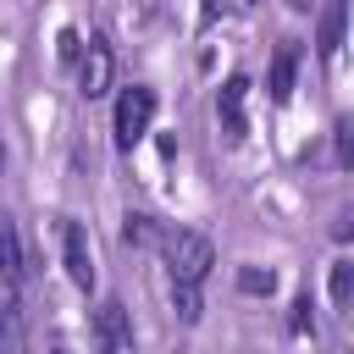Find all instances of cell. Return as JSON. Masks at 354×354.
<instances>
[{"mask_svg": "<svg viewBox=\"0 0 354 354\" xmlns=\"http://www.w3.org/2000/svg\"><path fill=\"white\" fill-rule=\"evenodd\" d=\"M293 332H310V293L293 299Z\"/></svg>", "mask_w": 354, "mask_h": 354, "instance_id": "obj_16", "label": "cell"}, {"mask_svg": "<svg viewBox=\"0 0 354 354\" xmlns=\"http://www.w3.org/2000/svg\"><path fill=\"white\" fill-rule=\"evenodd\" d=\"M111 72H116L111 44L94 33V39H88V50H83V61H77V94H83V100H100V94L111 88Z\"/></svg>", "mask_w": 354, "mask_h": 354, "instance_id": "obj_4", "label": "cell"}, {"mask_svg": "<svg viewBox=\"0 0 354 354\" xmlns=\"http://www.w3.org/2000/svg\"><path fill=\"white\" fill-rule=\"evenodd\" d=\"M332 144H337V166L354 171V116H343V122L332 127Z\"/></svg>", "mask_w": 354, "mask_h": 354, "instance_id": "obj_12", "label": "cell"}, {"mask_svg": "<svg viewBox=\"0 0 354 354\" xmlns=\"http://www.w3.org/2000/svg\"><path fill=\"white\" fill-rule=\"evenodd\" d=\"M94 354H133V326L122 299H105L94 310Z\"/></svg>", "mask_w": 354, "mask_h": 354, "instance_id": "obj_3", "label": "cell"}, {"mask_svg": "<svg viewBox=\"0 0 354 354\" xmlns=\"http://www.w3.org/2000/svg\"><path fill=\"white\" fill-rule=\"evenodd\" d=\"M332 299L337 310H354V260H332Z\"/></svg>", "mask_w": 354, "mask_h": 354, "instance_id": "obj_11", "label": "cell"}, {"mask_svg": "<svg viewBox=\"0 0 354 354\" xmlns=\"http://www.w3.org/2000/svg\"><path fill=\"white\" fill-rule=\"evenodd\" d=\"M243 105H249V83L243 77H227L221 94H216V122H221L227 144H243Z\"/></svg>", "mask_w": 354, "mask_h": 354, "instance_id": "obj_5", "label": "cell"}, {"mask_svg": "<svg viewBox=\"0 0 354 354\" xmlns=\"http://www.w3.org/2000/svg\"><path fill=\"white\" fill-rule=\"evenodd\" d=\"M149 122H155V88H144V83L122 88V100H116V122H111L116 149H138V138L149 133Z\"/></svg>", "mask_w": 354, "mask_h": 354, "instance_id": "obj_2", "label": "cell"}, {"mask_svg": "<svg viewBox=\"0 0 354 354\" xmlns=\"http://www.w3.org/2000/svg\"><path fill=\"white\" fill-rule=\"evenodd\" d=\"M337 50H343V0H332L321 11V28H315V55L321 61H337Z\"/></svg>", "mask_w": 354, "mask_h": 354, "instance_id": "obj_9", "label": "cell"}, {"mask_svg": "<svg viewBox=\"0 0 354 354\" xmlns=\"http://www.w3.org/2000/svg\"><path fill=\"white\" fill-rule=\"evenodd\" d=\"M171 310H177V321H199L205 315V304H199V282H171Z\"/></svg>", "mask_w": 354, "mask_h": 354, "instance_id": "obj_10", "label": "cell"}, {"mask_svg": "<svg viewBox=\"0 0 354 354\" xmlns=\"http://www.w3.org/2000/svg\"><path fill=\"white\" fill-rule=\"evenodd\" d=\"M83 50H88V44L77 39V28H61V44H55V55H61L66 66H77V61H83Z\"/></svg>", "mask_w": 354, "mask_h": 354, "instance_id": "obj_14", "label": "cell"}, {"mask_svg": "<svg viewBox=\"0 0 354 354\" xmlns=\"http://www.w3.org/2000/svg\"><path fill=\"white\" fill-rule=\"evenodd\" d=\"M160 260L171 271V282H205L210 266H216V249L205 232H188V227H166V243H160Z\"/></svg>", "mask_w": 354, "mask_h": 354, "instance_id": "obj_1", "label": "cell"}, {"mask_svg": "<svg viewBox=\"0 0 354 354\" xmlns=\"http://www.w3.org/2000/svg\"><path fill=\"white\" fill-rule=\"evenodd\" d=\"M122 243H127V249H160V243H166V227H160L155 216H144V210H127V216H122Z\"/></svg>", "mask_w": 354, "mask_h": 354, "instance_id": "obj_8", "label": "cell"}, {"mask_svg": "<svg viewBox=\"0 0 354 354\" xmlns=\"http://www.w3.org/2000/svg\"><path fill=\"white\" fill-rule=\"evenodd\" d=\"M293 77H299V44L288 39V44H277V55H271V77H266V88H271L277 105L293 100Z\"/></svg>", "mask_w": 354, "mask_h": 354, "instance_id": "obj_7", "label": "cell"}, {"mask_svg": "<svg viewBox=\"0 0 354 354\" xmlns=\"http://www.w3.org/2000/svg\"><path fill=\"white\" fill-rule=\"evenodd\" d=\"M216 11H221V0H205L199 6V22H216Z\"/></svg>", "mask_w": 354, "mask_h": 354, "instance_id": "obj_17", "label": "cell"}, {"mask_svg": "<svg viewBox=\"0 0 354 354\" xmlns=\"http://www.w3.org/2000/svg\"><path fill=\"white\" fill-rule=\"evenodd\" d=\"M332 238H354V205H343V210H337V221H332Z\"/></svg>", "mask_w": 354, "mask_h": 354, "instance_id": "obj_15", "label": "cell"}, {"mask_svg": "<svg viewBox=\"0 0 354 354\" xmlns=\"http://www.w3.org/2000/svg\"><path fill=\"white\" fill-rule=\"evenodd\" d=\"M238 288H243V293H271V288H277V277H271V271H260V266H243V271H238Z\"/></svg>", "mask_w": 354, "mask_h": 354, "instance_id": "obj_13", "label": "cell"}, {"mask_svg": "<svg viewBox=\"0 0 354 354\" xmlns=\"http://www.w3.org/2000/svg\"><path fill=\"white\" fill-rule=\"evenodd\" d=\"M61 260H66V277H72L77 288H94V254H88V232H83L77 221L61 227Z\"/></svg>", "mask_w": 354, "mask_h": 354, "instance_id": "obj_6", "label": "cell"}]
</instances>
